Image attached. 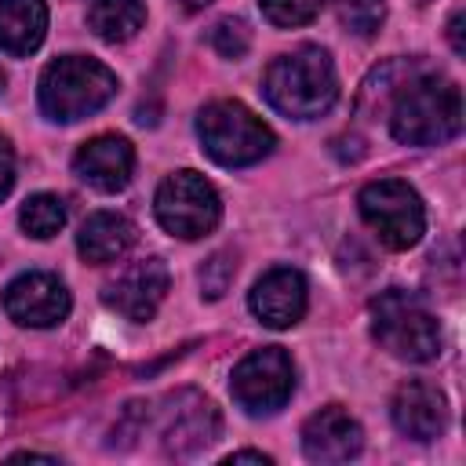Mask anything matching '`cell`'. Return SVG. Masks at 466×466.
Returning a JSON list of instances; mask_svg holds the SVG:
<instances>
[{"instance_id": "6da1fadb", "label": "cell", "mask_w": 466, "mask_h": 466, "mask_svg": "<svg viewBox=\"0 0 466 466\" xmlns=\"http://www.w3.org/2000/svg\"><path fill=\"white\" fill-rule=\"evenodd\" d=\"M390 131L400 146H441L462 131V91L433 69H419L390 102Z\"/></svg>"}, {"instance_id": "7a4b0ae2", "label": "cell", "mask_w": 466, "mask_h": 466, "mask_svg": "<svg viewBox=\"0 0 466 466\" xmlns=\"http://www.w3.org/2000/svg\"><path fill=\"white\" fill-rule=\"evenodd\" d=\"M266 102L291 120H317L339 98V76L324 47H299L269 62L262 80Z\"/></svg>"}, {"instance_id": "3957f363", "label": "cell", "mask_w": 466, "mask_h": 466, "mask_svg": "<svg viewBox=\"0 0 466 466\" xmlns=\"http://www.w3.org/2000/svg\"><path fill=\"white\" fill-rule=\"evenodd\" d=\"M116 95V73L87 55H66L40 76V109L51 120L73 124L98 113Z\"/></svg>"}, {"instance_id": "277c9868", "label": "cell", "mask_w": 466, "mask_h": 466, "mask_svg": "<svg viewBox=\"0 0 466 466\" xmlns=\"http://www.w3.org/2000/svg\"><path fill=\"white\" fill-rule=\"evenodd\" d=\"M197 135H200L204 153L222 167L258 164L277 146L269 124H262V116H255L248 106H240L233 98H218V102L204 106L197 116Z\"/></svg>"}, {"instance_id": "5b68a950", "label": "cell", "mask_w": 466, "mask_h": 466, "mask_svg": "<svg viewBox=\"0 0 466 466\" xmlns=\"http://www.w3.org/2000/svg\"><path fill=\"white\" fill-rule=\"evenodd\" d=\"M371 335L375 342L411 364L433 360L441 353V324L419 302V295L404 288H390L371 302Z\"/></svg>"}, {"instance_id": "8992f818", "label": "cell", "mask_w": 466, "mask_h": 466, "mask_svg": "<svg viewBox=\"0 0 466 466\" xmlns=\"http://www.w3.org/2000/svg\"><path fill=\"white\" fill-rule=\"evenodd\" d=\"M357 208L364 215V222L371 226V233L379 237L382 248L390 251H408L422 240L426 229V211L419 193L400 182V178H379L368 182L357 197Z\"/></svg>"}, {"instance_id": "52a82bcc", "label": "cell", "mask_w": 466, "mask_h": 466, "mask_svg": "<svg viewBox=\"0 0 466 466\" xmlns=\"http://www.w3.org/2000/svg\"><path fill=\"white\" fill-rule=\"evenodd\" d=\"M157 222L182 240H197L211 233L222 218V200L215 186L197 171H175L157 189Z\"/></svg>"}, {"instance_id": "ba28073f", "label": "cell", "mask_w": 466, "mask_h": 466, "mask_svg": "<svg viewBox=\"0 0 466 466\" xmlns=\"http://www.w3.org/2000/svg\"><path fill=\"white\" fill-rule=\"evenodd\" d=\"M233 400L248 411V415H273L288 404L291 390H295V368L291 357L280 346H262L251 350L229 379Z\"/></svg>"}, {"instance_id": "9c48e42d", "label": "cell", "mask_w": 466, "mask_h": 466, "mask_svg": "<svg viewBox=\"0 0 466 466\" xmlns=\"http://www.w3.org/2000/svg\"><path fill=\"white\" fill-rule=\"evenodd\" d=\"M218 433V411L215 404L197 390H175L164 397L160 408V441L167 455H197L208 448Z\"/></svg>"}, {"instance_id": "30bf717a", "label": "cell", "mask_w": 466, "mask_h": 466, "mask_svg": "<svg viewBox=\"0 0 466 466\" xmlns=\"http://www.w3.org/2000/svg\"><path fill=\"white\" fill-rule=\"evenodd\" d=\"M164 295H167V266L160 258H138V262L124 266L106 284L102 302L113 313H120V317H127L135 324H146L160 309Z\"/></svg>"}, {"instance_id": "8fae6325", "label": "cell", "mask_w": 466, "mask_h": 466, "mask_svg": "<svg viewBox=\"0 0 466 466\" xmlns=\"http://www.w3.org/2000/svg\"><path fill=\"white\" fill-rule=\"evenodd\" d=\"M4 309L22 328H55L69 317V291L51 273H22L4 288Z\"/></svg>"}, {"instance_id": "7c38bea8", "label": "cell", "mask_w": 466, "mask_h": 466, "mask_svg": "<svg viewBox=\"0 0 466 466\" xmlns=\"http://www.w3.org/2000/svg\"><path fill=\"white\" fill-rule=\"evenodd\" d=\"M390 415H393V426L411 441H437L448 426L444 393L433 382H422V379H408V382L397 386Z\"/></svg>"}, {"instance_id": "4fadbf2b", "label": "cell", "mask_w": 466, "mask_h": 466, "mask_svg": "<svg viewBox=\"0 0 466 466\" xmlns=\"http://www.w3.org/2000/svg\"><path fill=\"white\" fill-rule=\"evenodd\" d=\"M73 171L80 182H87L98 193H116L131 182L135 171V149L120 135H98L84 142L73 157Z\"/></svg>"}, {"instance_id": "5bb4252c", "label": "cell", "mask_w": 466, "mask_h": 466, "mask_svg": "<svg viewBox=\"0 0 466 466\" xmlns=\"http://www.w3.org/2000/svg\"><path fill=\"white\" fill-rule=\"evenodd\" d=\"M364 448V433L357 419L342 408H320L302 426V451L309 462H350Z\"/></svg>"}, {"instance_id": "9a60e30c", "label": "cell", "mask_w": 466, "mask_h": 466, "mask_svg": "<svg viewBox=\"0 0 466 466\" xmlns=\"http://www.w3.org/2000/svg\"><path fill=\"white\" fill-rule=\"evenodd\" d=\"M248 306L266 328H291L306 313V277L291 266H277L251 288Z\"/></svg>"}, {"instance_id": "2e32d148", "label": "cell", "mask_w": 466, "mask_h": 466, "mask_svg": "<svg viewBox=\"0 0 466 466\" xmlns=\"http://www.w3.org/2000/svg\"><path fill=\"white\" fill-rule=\"evenodd\" d=\"M47 4L44 0H0V51L25 58L44 44Z\"/></svg>"}, {"instance_id": "e0dca14e", "label": "cell", "mask_w": 466, "mask_h": 466, "mask_svg": "<svg viewBox=\"0 0 466 466\" xmlns=\"http://www.w3.org/2000/svg\"><path fill=\"white\" fill-rule=\"evenodd\" d=\"M131 244H135V226L116 211H95L76 233V251L84 255V262L95 266L116 262Z\"/></svg>"}, {"instance_id": "ac0fdd59", "label": "cell", "mask_w": 466, "mask_h": 466, "mask_svg": "<svg viewBox=\"0 0 466 466\" xmlns=\"http://www.w3.org/2000/svg\"><path fill=\"white\" fill-rule=\"evenodd\" d=\"M142 22H146L142 0H87V25L109 44L131 40L142 29Z\"/></svg>"}, {"instance_id": "d6986e66", "label": "cell", "mask_w": 466, "mask_h": 466, "mask_svg": "<svg viewBox=\"0 0 466 466\" xmlns=\"http://www.w3.org/2000/svg\"><path fill=\"white\" fill-rule=\"evenodd\" d=\"M18 222H22V229H25L29 237L47 240V237H55V233L66 226V204H62L55 193H36V197H29V200L22 204Z\"/></svg>"}, {"instance_id": "ffe728a7", "label": "cell", "mask_w": 466, "mask_h": 466, "mask_svg": "<svg viewBox=\"0 0 466 466\" xmlns=\"http://www.w3.org/2000/svg\"><path fill=\"white\" fill-rule=\"evenodd\" d=\"M331 4L339 22L357 36H371L386 18V0H331Z\"/></svg>"}, {"instance_id": "44dd1931", "label": "cell", "mask_w": 466, "mask_h": 466, "mask_svg": "<svg viewBox=\"0 0 466 466\" xmlns=\"http://www.w3.org/2000/svg\"><path fill=\"white\" fill-rule=\"evenodd\" d=\"M324 0H262V15L266 22L280 25V29H295V25H306L320 15Z\"/></svg>"}, {"instance_id": "7402d4cb", "label": "cell", "mask_w": 466, "mask_h": 466, "mask_svg": "<svg viewBox=\"0 0 466 466\" xmlns=\"http://www.w3.org/2000/svg\"><path fill=\"white\" fill-rule=\"evenodd\" d=\"M233 273H237V258L233 251H215L204 266H200V288L208 299H222L226 288L233 284Z\"/></svg>"}, {"instance_id": "603a6c76", "label": "cell", "mask_w": 466, "mask_h": 466, "mask_svg": "<svg viewBox=\"0 0 466 466\" xmlns=\"http://www.w3.org/2000/svg\"><path fill=\"white\" fill-rule=\"evenodd\" d=\"M211 47L222 55V58H240L248 47H251V33L240 18H222L215 22L211 29Z\"/></svg>"}, {"instance_id": "cb8c5ba5", "label": "cell", "mask_w": 466, "mask_h": 466, "mask_svg": "<svg viewBox=\"0 0 466 466\" xmlns=\"http://www.w3.org/2000/svg\"><path fill=\"white\" fill-rule=\"evenodd\" d=\"M11 186H15V149L7 135H0V200L11 193Z\"/></svg>"}, {"instance_id": "d4e9b609", "label": "cell", "mask_w": 466, "mask_h": 466, "mask_svg": "<svg viewBox=\"0 0 466 466\" xmlns=\"http://www.w3.org/2000/svg\"><path fill=\"white\" fill-rule=\"evenodd\" d=\"M448 40H451L455 55H462V51H466V44H462V11H455V15H451V22H448Z\"/></svg>"}, {"instance_id": "484cf974", "label": "cell", "mask_w": 466, "mask_h": 466, "mask_svg": "<svg viewBox=\"0 0 466 466\" xmlns=\"http://www.w3.org/2000/svg\"><path fill=\"white\" fill-rule=\"evenodd\" d=\"M226 462H258V466H269V455H262V451H233Z\"/></svg>"}, {"instance_id": "4316f807", "label": "cell", "mask_w": 466, "mask_h": 466, "mask_svg": "<svg viewBox=\"0 0 466 466\" xmlns=\"http://www.w3.org/2000/svg\"><path fill=\"white\" fill-rule=\"evenodd\" d=\"M208 4H211V0H182L186 11H200V7H208Z\"/></svg>"}, {"instance_id": "83f0119b", "label": "cell", "mask_w": 466, "mask_h": 466, "mask_svg": "<svg viewBox=\"0 0 466 466\" xmlns=\"http://www.w3.org/2000/svg\"><path fill=\"white\" fill-rule=\"evenodd\" d=\"M4 84H7V76H4V69H0V95H4Z\"/></svg>"}, {"instance_id": "f1b7e54d", "label": "cell", "mask_w": 466, "mask_h": 466, "mask_svg": "<svg viewBox=\"0 0 466 466\" xmlns=\"http://www.w3.org/2000/svg\"><path fill=\"white\" fill-rule=\"evenodd\" d=\"M415 4H430V0H415Z\"/></svg>"}]
</instances>
